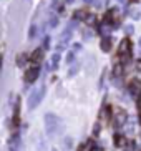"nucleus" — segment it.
I'll return each instance as SVG.
<instances>
[{"label": "nucleus", "instance_id": "nucleus-12", "mask_svg": "<svg viewBox=\"0 0 141 151\" xmlns=\"http://www.w3.org/2000/svg\"><path fill=\"white\" fill-rule=\"evenodd\" d=\"M140 0H129V4H138Z\"/></svg>", "mask_w": 141, "mask_h": 151}, {"label": "nucleus", "instance_id": "nucleus-3", "mask_svg": "<svg viewBox=\"0 0 141 151\" xmlns=\"http://www.w3.org/2000/svg\"><path fill=\"white\" fill-rule=\"evenodd\" d=\"M38 73H40L38 65H33V63H30V67H27V70H25V81H28V83H33V81L37 80Z\"/></svg>", "mask_w": 141, "mask_h": 151}, {"label": "nucleus", "instance_id": "nucleus-4", "mask_svg": "<svg viewBox=\"0 0 141 151\" xmlns=\"http://www.w3.org/2000/svg\"><path fill=\"white\" fill-rule=\"evenodd\" d=\"M103 20H105L106 23H110V25H118L119 23V14H118V10L116 9H110L108 12L105 14V17H103Z\"/></svg>", "mask_w": 141, "mask_h": 151}, {"label": "nucleus", "instance_id": "nucleus-11", "mask_svg": "<svg viewBox=\"0 0 141 151\" xmlns=\"http://www.w3.org/2000/svg\"><path fill=\"white\" fill-rule=\"evenodd\" d=\"M135 65H136V70L141 71V60H136V63H135Z\"/></svg>", "mask_w": 141, "mask_h": 151}, {"label": "nucleus", "instance_id": "nucleus-5", "mask_svg": "<svg viewBox=\"0 0 141 151\" xmlns=\"http://www.w3.org/2000/svg\"><path fill=\"white\" fill-rule=\"evenodd\" d=\"M128 86H129V91H131V93L135 95L136 98H140V96H141V81H140V80L133 78V80L129 81Z\"/></svg>", "mask_w": 141, "mask_h": 151}, {"label": "nucleus", "instance_id": "nucleus-6", "mask_svg": "<svg viewBox=\"0 0 141 151\" xmlns=\"http://www.w3.org/2000/svg\"><path fill=\"white\" fill-rule=\"evenodd\" d=\"M113 141H115V146L116 148H126L129 145L128 139H126L123 134H119V133H116L115 136H113Z\"/></svg>", "mask_w": 141, "mask_h": 151}, {"label": "nucleus", "instance_id": "nucleus-1", "mask_svg": "<svg viewBox=\"0 0 141 151\" xmlns=\"http://www.w3.org/2000/svg\"><path fill=\"white\" fill-rule=\"evenodd\" d=\"M133 57V42L129 38H123L118 45V50H116V62L119 63H128Z\"/></svg>", "mask_w": 141, "mask_h": 151}, {"label": "nucleus", "instance_id": "nucleus-10", "mask_svg": "<svg viewBox=\"0 0 141 151\" xmlns=\"http://www.w3.org/2000/svg\"><path fill=\"white\" fill-rule=\"evenodd\" d=\"M110 48H111V40H110V38H103V40H101V50L108 52Z\"/></svg>", "mask_w": 141, "mask_h": 151}, {"label": "nucleus", "instance_id": "nucleus-8", "mask_svg": "<svg viewBox=\"0 0 141 151\" xmlns=\"http://www.w3.org/2000/svg\"><path fill=\"white\" fill-rule=\"evenodd\" d=\"M42 60H43V50H42V48H37L35 52L30 55V63H33V65H38Z\"/></svg>", "mask_w": 141, "mask_h": 151}, {"label": "nucleus", "instance_id": "nucleus-2", "mask_svg": "<svg viewBox=\"0 0 141 151\" xmlns=\"http://www.w3.org/2000/svg\"><path fill=\"white\" fill-rule=\"evenodd\" d=\"M75 17L78 18V20H81V22H86V23H90L91 20H95V15H93V12L90 9H80V10H76L75 12Z\"/></svg>", "mask_w": 141, "mask_h": 151}, {"label": "nucleus", "instance_id": "nucleus-7", "mask_svg": "<svg viewBox=\"0 0 141 151\" xmlns=\"http://www.w3.org/2000/svg\"><path fill=\"white\" fill-rule=\"evenodd\" d=\"M20 124V98L17 100V105H15V113H13V118H12V126L15 129L18 128Z\"/></svg>", "mask_w": 141, "mask_h": 151}, {"label": "nucleus", "instance_id": "nucleus-9", "mask_svg": "<svg viewBox=\"0 0 141 151\" xmlns=\"http://www.w3.org/2000/svg\"><path fill=\"white\" fill-rule=\"evenodd\" d=\"M27 62H30V55H27V53H20L17 57V65L18 67H25Z\"/></svg>", "mask_w": 141, "mask_h": 151}]
</instances>
